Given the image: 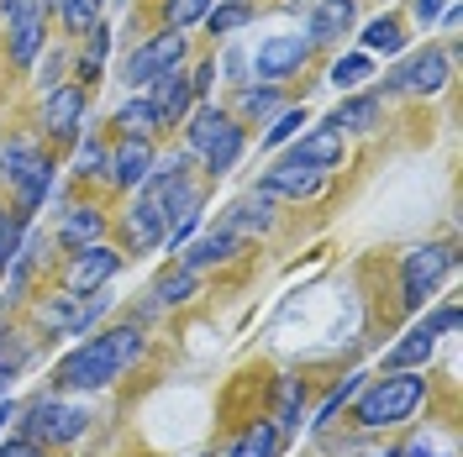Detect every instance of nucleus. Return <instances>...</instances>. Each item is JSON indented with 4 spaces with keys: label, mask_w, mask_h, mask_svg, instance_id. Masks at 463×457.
Instances as JSON below:
<instances>
[{
    "label": "nucleus",
    "mask_w": 463,
    "mask_h": 457,
    "mask_svg": "<svg viewBox=\"0 0 463 457\" xmlns=\"http://www.w3.org/2000/svg\"><path fill=\"white\" fill-rule=\"evenodd\" d=\"M143 358V331L137 326H116L106 337H90L80 342L63 363L53 368V378L63 389H106L121 368H132Z\"/></svg>",
    "instance_id": "obj_1"
},
{
    "label": "nucleus",
    "mask_w": 463,
    "mask_h": 457,
    "mask_svg": "<svg viewBox=\"0 0 463 457\" xmlns=\"http://www.w3.org/2000/svg\"><path fill=\"white\" fill-rule=\"evenodd\" d=\"M427 400V378L411 368H395L390 378H374V384H364L358 389V410H353V421L358 426H395V421H405L416 405Z\"/></svg>",
    "instance_id": "obj_2"
},
{
    "label": "nucleus",
    "mask_w": 463,
    "mask_h": 457,
    "mask_svg": "<svg viewBox=\"0 0 463 457\" xmlns=\"http://www.w3.org/2000/svg\"><path fill=\"white\" fill-rule=\"evenodd\" d=\"M190 153H201L211 173H227L242 158V126L227 111L205 106V111L190 116Z\"/></svg>",
    "instance_id": "obj_3"
},
{
    "label": "nucleus",
    "mask_w": 463,
    "mask_h": 457,
    "mask_svg": "<svg viewBox=\"0 0 463 457\" xmlns=\"http://www.w3.org/2000/svg\"><path fill=\"white\" fill-rule=\"evenodd\" d=\"M90 426V410L80 405H63V400H37L27 405V415H22V431H27V442H48V447H63V442H74V436H85Z\"/></svg>",
    "instance_id": "obj_4"
},
{
    "label": "nucleus",
    "mask_w": 463,
    "mask_h": 457,
    "mask_svg": "<svg viewBox=\"0 0 463 457\" xmlns=\"http://www.w3.org/2000/svg\"><path fill=\"white\" fill-rule=\"evenodd\" d=\"M458 263L453 247H411L401 263V289H405V305L411 311H421L427 300L437 294V284L448 279V268Z\"/></svg>",
    "instance_id": "obj_5"
},
{
    "label": "nucleus",
    "mask_w": 463,
    "mask_h": 457,
    "mask_svg": "<svg viewBox=\"0 0 463 457\" xmlns=\"http://www.w3.org/2000/svg\"><path fill=\"white\" fill-rule=\"evenodd\" d=\"M0 179L16 190L22 210H37L43 195H48V184H53V169H48V158H37L32 147H5V153H0Z\"/></svg>",
    "instance_id": "obj_6"
},
{
    "label": "nucleus",
    "mask_w": 463,
    "mask_h": 457,
    "mask_svg": "<svg viewBox=\"0 0 463 457\" xmlns=\"http://www.w3.org/2000/svg\"><path fill=\"white\" fill-rule=\"evenodd\" d=\"M442 85H448V53L442 48H421V53H411L405 63H395L384 74L390 95H437Z\"/></svg>",
    "instance_id": "obj_7"
},
{
    "label": "nucleus",
    "mask_w": 463,
    "mask_h": 457,
    "mask_svg": "<svg viewBox=\"0 0 463 457\" xmlns=\"http://www.w3.org/2000/svg\"><path fill=\"white\" fill-rule=\"evenodd\" d=\"M116 268H121V257H116L106 242L74 247L69 268H63V289H74V294H100V289L116 279Z\"/></svg>",
    "instance_id": "obj_8"
},
{
    "label": "nucleus",
    "mask_w": 463,
    "mask_h": 457,
    "mask_svg": "<svg viewBox=\"0 0 463 457\" xmlns=\"http://www.w3.org/2000/svg\"><path fill=\"white\" fill-rule=\"evenodd\" d=\"M179 58H184V37H179V27L147 37L143 48L127 58V85H147V79L169 74V69H179Z\"/></svg>",
    "instance_id": "obj_9"
},
{
    "label": "nucleus",
    "mask_w": 463,
    "mask_h": 457,
    "mask_svg": "<svg viewBox=\"0 0 463 457\" xmlns=\"http://www.w3.org/2000/svg\"><path fill=\"white\" fill-rule=\"evenodd\" d=\"M321 179H326V169H311V163L279 158L274 169L263 173L259 195H269V201H311V195L321 190Z\"/></svg>",
    "instance_id": "obj_10"
},
{
    "label": "nucleus",
    "mask_w": 463,
    "mask_h": 457,
    "mask_svg": "<svg viewBox=\"0 0 463 457\" xmlns=\"http://www.w3.org/2000/svg\"><path fill=\"white\" fill-rule=\"evenodd\" d=\"M100 311H106V294H100V300H85V294L63 289V294H53V300L43 305V326H48L53 337H80V331H90V321Z\"/></svg>",
    "instance_id": "obj_11"
},
{
    "label": "nucleus",
    "mask_w": 463,
    "mask_h": 457,
    "mask_svg": "<svg viewBox=\"0 0 463 457\" xmlns=\"http://www.w3.org/2000/svg\"><path fill=\"white\" fill-rule=\"evenodd\" d=\"M306 58H311V42L306 37H269L259 48V58H253V69H259V79H285Z\"/></svg>",
    "instance_id": "obj_12"
},
{
    "label": "nucleus",
    "mask_w": 463,
    "mask_h": 457,
    "mask_svg": "<svg viewBox=\"0 0 463 457\" xmlns=\"http://www.w3.org/2000/svg\"><path fill=\"white\" fill-rule=\"evenodd\" d=\"M147 85H153V89H147V106L158 111V121H164V126H174L179 116L190 111V100H195V89H190V79H184L179 69L158 74V79H147Z\"/></svg>",
    "instance_id": "obj_13"
},
{
    "label": "nucleus",
    "mask_w": 463,
    "mask_h": 457,
    "mask_svg": "<svg viewBox=\"0 0 463 457\" xmlns=\"http://www.w3.org/2000/svg\"><path fill=\"white\" fill-rule=\"evenodd\" d=\"M80 116H85V89L80 85H53L48 106H43V126L53 137H74L80 132Z\"/></svg>",
    "instance_id": "obj_14"
},
{
    "label": "nucleus",
    "mask_w": 463,
    "mask_h": 457,
    "mask_svg": "<svg viewBox=\"0 0 463 457\" xmlns=\"http://www.w3.org/2000/svg\"><path fill=\"white\" fill-rule=\"evenodd\" d=\"M353 16H358L353 0H317V5H311V22H306V42H311V48H317V42H337V37L353 27Z\"/></svg>",
    "instance_id": "obj_15"
},
{
    "label": "nucleus",
    "mask_w": 463,
    "mask_h": 457,
    "mask_svg": "<svg viewBox=\"0 0 463 457\" xmlns=\"http://www.w3.org/2000/svg\"><path fill=\"white\" fill-rule=\"evenodd\" d=\"M147 173H153V143L147 137H127L111 153V179L121 190H132V184H143Z\"/></svg>",
    "instance_id": "obj_16"
},
{
    "label": "nucleus",
    "mask_w": 463,
    "mask_h": 457,
    "mask_svg": "<svg viewBox=\"0 0 463 457\" xmlns=\"http://www.w3.org/2000/svg\"><path fill=\"white\" fill-rule=\"evenodd\" d=\"M295 163H311V169H337L343 163V132L337 126H317V132H306L295 153H289Z\"/></svg>",
    "instance_id": "obj_17"
},
{
    "label": "nucleus",
    "mask_w": 463,
    "mask_h": 457,
    "mask_svg": "<svg viewBox=\"0 0 463 457\" xmlns=\"http://www.w3.org/2000/svg\"><path fill=\"white\" fill-rule=\"evenodd\" d=\"M222 227L232 237H259V231L274 227V216H269V195H242V201L227 205V216H222Z\"/></svg>",
    "instance_id": "obj_18"
},
{
    "label": "nucleus",
    "mask_w": 463,
    "mask_h": 457,
    "mask_svg": "<svg viewBox=\"0 0 463 457\" xmlns=\"http://www.w3.org/2000/svg\"><path fill=\"white\" fill-rule=\"evenodd\" d=\"M237 247H242V237H232L227 227L201 231V237L190 242V253H184V268H205V263H227V257H237Z\"/></svg>",
    "instance_id": "obj_19"
},
{
    "label": "nucleus",
    "mask_w": 463,
    "mask_h": 457,
    "mask_svg": "<svg viewBox=\"0 0 463 457\" xmlns=\"http://www.w3.org/2000/svg\"><path fill=\"white\" fill-rule=\"evenodd\" d=\"M326 126H337V132H374L379 126V95H347L343 106L332 111Z\"/></svg>",
    "instance_id": "obj_20"
},
{
    "label": "nucleus",
    "mask_w": 463,
    "mask_h": 457,
    "mask_svg": "<svg viewBox=\"0 0 463 457\" xmlns=\"http://www.w3.org/2000/svg\"><path fill=\"white\" fill-rule=\"evenodd\" d=\"M100 231H106L100 210H85V205H74V210L58 221V242H63V247H90V242H100Z\"/></svg>",
    "instance_id": "obj_21"
},
{
    "label": "nucleus",
    "mask_w": 463,
    "mask_h": 457,
    "mask_svg": "<svg viewBox=\"0 0 463 457\" xmlns=\"http://www.w3.org/2000/svg\"><path fill=\"white\" fill-rule=\"evenodd\" d=\"M279 447H285V431L274 426V421H259V426H248L232 442L227 457H279Z\"/></svg>",
    "instance_id": "obj_22"
},
{
    "label": "nucleus",
    "mask_w": 463,
    "mask_h": 457,
    "mask_svg": "<svg viewBox=\"0 0 463 457\" xmlns=\"http://www.w3.org/2000/svg\"><path fill=\"white\" fill-rule=\"evenodd\" d=\"M43 37H48V22H43V16L11 22V58H16L22 69H32V63H37V53H43Z\"/></svg>",
    "instance_id": "obj_23"
},
{
    "label": "nucleus",
    "mask_w": 463,
    "mask_h": 457,
    "mask_svg": "<svg viewBox=\"0 0 463 457\" xmlns=\"http://www.w3.org/2000/svg\"><path fill=\"white\" fill-rule=\"evenodd\" d=\"M116 126H121L127 137H153V132H158L164 121H158V111L147 106V95H143V100H127V106L116 111Z\"/></svg>",
    "instance_id": "obj_24"
},
{
    "label": "nucleus",
    "mask_w": 463,
    "mask_h": 457,
    "mask_svg": "<svg viewBox=\"0 0 463 457\" xmlns=\"http://www.w3.org/2000/svg\"><path fill=\"white\" fill-rule=\"evenodd\" d=\"M401 48H405V32L395 16H379V22L364 27V53H401Z\"/></svg>",
    "instance_id": "obj_25"
},
{
    "label": "nucleus",
    "mask_w": 463,
    "mask_h": 457,
    "mask_svg": "<svg viewBox=\"0 0 463 457\" xmlns=\"http://www.w3.org/2000/svg\"><path fill=\"white\" fill-rule=\"evenodd\" d=\"M300 410H306V384L300 378H279V431H300Z\"/></svg>",
    "instance_id": "obj_26"
},
{
    "label": "nucleus",
    "mask_w": 463,
    "mask_h": 457,
    "mask_svg": "<svg viewBox=\"0 0 463 457\" xmlns=\"http://www.w3.org/2000/svg\"><path fill=\"white\" fill-rule=\"evenodd\" d=\"M248 22H253V5H248V0H227V5H211V11H205V27L216 32V37L248 27Z\"/></svg>",
    "instance_id": "obj_27"
},
{
    "label": "nucleus",
    "mask_w": 463,
    "mask_h": 457,
    "mask_svg": "<svg viewBox=\"0 0 463 457\" xmlns=\"http://www.w3.org/2000/svg\"><path fill=\"white\" fill-rule=\"evenodd\" d=\"M58 5H63V27L74 32V37H85V32L100 22V5H106V0H58Z\"/></svg>",
    "instance_id": "obj_28"
},
{
    "label": "nucleus",
    "mask_w": 463,
    "mask_h": 457,
    "mask_svg": "<svg viewBox=\"0 0 463 457\" xmlns=\"http://www.w3.org/2000/svg\"><path fill=\"white\" fill-rule=\"evenodd\" d=\"M374 74V58L369 53H343L337 63H332V85L343 89V85H364Z\"/></svg>",
    "instance_id": "obj_29"
},
{
    "label": "nucleus",
    "mask_w": 463,
    "mask_h": 457,
    "mask_svg": "<svg viewBox=\"0 0 463 457\" xmlns=\"http://www.w3.org/2000/svg\"><path fill=\"white\" fill-rule=\"evenodd\" d=\"M158 305H184L190 294H195V268H179V274H169V279H158Z\"/></svg>",
    "instance_id": "obj_30"
},
{
    "label": "nucleus",
    "mask_w": 463,
    "mask_h": 457,
    "mask_svg": "<svg viewBox=\"0 0 463 457\" xmlns=\"http://www.w3.org/2000/svg\"><path fill=\"white\" fill-rule=\"evenodd\" d=\"M106 48H111V32L95 22V27H90V48L80 53V74H85V79H95V74H100V63H106Z\"/></svg>",
    "instance_id": "obj_31"
},
{
    "label": "nucleus",
    "mask_w": 463,
    "mask_h": 457,
    "mask_svg": "<svg viewBox=\"0 0 463 457\" xmlns=\"http://www.w3.org/2000/svg\"><path fill=\"white\" fill-rule=\"evenodd\" d=\"M205 11H211V0H164V16H169V27L205 22Z\"/></svg>",
    "instance_id": "obj_32"
},
{
    "label": "nucleus",
    "mask_w": 463,
    "mask_h": 457,
    "mask_svg": "<svg viewBox=\"0 0 463 457\" xmlns=\"http://www.w3.org/2000/svg\"><path fill=\"white\" fill-rule=\"evenodd\" d=\"M300 126H306V111H279V121H274V126L263 132V147H279V143H289V137H295Z\"/></svg>",
    "instance_id": "obj_33"
},
{
    "label": "nucleus",
    "mask_w": 463,
    "mask_h": 457,
    "mask_svg": "<svg viewBox=\"0 0 463 457\" xmlns=\"http://www.w3.org/2000/svg\"><path fill=\"white\" fill-rule=\"evenodd\" d=\"M80 173H85V179H106V173H111V153L100 143H85L80 147Z\"/></svg>",
    "instance_id": "obj_34"
},
{
    "label": "nucleus",
    "mask_w": 463,
    "mask_h": 457,
    "mask_svg": "<svg viewBox=\"0 0 463 457\" xmlns=\"http://www.w3.org/2000/svg\"><path fill=\"white\" fill-rule=\"evenodd\" d=\"M16 247H22V237H16V221H11V210L0 205V274L11 268V257H16Z\"/></svg>",
    "instance_id": "obj_35"
},
{
    "label": "nucleus",
    "mask_w": 463,
    "mask_h": 457,
    "mask_svg": "<svg viewBox=\"0 0 463 457\" xmlns=\"http://www.w3.org/2000/svg\"><path fill=\"white\" fill-rule=\"evenodd\" d=\"M358 389H364V373H358V378H347L343 389H337V395H332V400L321 405V421H317V426H326V421H332V415H337V410H343V405L353 400V395H358Z\"/></svg>",
    "instance_id": "obj_36"
},
{
    "label": "nucleus",
    "mask_w": 463,
    "mask_h": 457,
    "mask_svg": "<svg viewBox=\"0 0 463 457\" xmlns=\"http://www.w3.org/2000/svg\"><path fill=\"white\" fill-rule=\"evenodd\" d=\"M43 5H48V0H0L5 27H11V22H27V16H43Z\"/></svg>",
    "instance_id": "obj_37"
},
{
    "label": "nucleus",
    "mask_w": 463,
    "mask_h": 457,
    "mask_svg": "<svg viewBox=\"0 0 463 457\" xmlns=\"http://www.w3.org/2000/svg\"><path fill=\"white\" fill-rule=\"evenodd\" d=\"M274 106H279V100H274V89H242V111H248V116H269Z\"/></svg>",
    "instance_id": "obj_38"
},
{
    "label": "nucleus",
    "mask_w": 463,
    "mask_h": 457,
    "mask_svg": "<svg viewBox=\"0 0 463 457\" xmlns=\"http://www.w3.org/2000/svg\"><path fill=\"white\" fill-rule=\"evenodd\" d=\"M448 5H458V0H416V22L421 27H432V22H442V11Z\"/></svg>",
    "instance_id": "obj_39"
},
{
    "label": "nucleus",
    "mask_w": 463,
    "mask_h": 457,
    "mask_svg": "<svg viewBox=\"0 0 463 457\" xmlns=\"http://www.w3.org/2000/svg\"><path fill=\"white\" fill-rule=\"evenodd\" d=\"M0 457H43V447L27 436H11V442H0Z\"/></svg>",
    "instance_id": "obj_40"
},
{
    "label": "nucleus",
    "mask_w": 463,
    "mask_h": 457,
    "mask_svg": "<svg viewBox=\"0 0 463 457\" xmlns=\"http://www.w3.org/2000/svg\"><path fill=\"white\" fill-rule=\"evenodd\" d=\"M16 368H22V358H5V352H0V395H5V384L16 378Z\"/></svg>",
    "instance_id": "obj_41"
},
{
    "label": "nucleus",
    "mask_w": 463,
    "mask_h": 457,
    "mask_svg": "<svg viewBox=\"0 0 463 457\" xmlns=\"http://www.w3.org/2000/svg\"><path fill=\"white\" fill-rule=\"evenodd\" d=\"M11 415H16V405H11V400H0V426H5Z\"/></svg>",
    "instance_id": "obj_42"
},
{
    "label": "nucleus",
    "mask_w": 463,
    "mask_h": 457,
    "mask_svg": "<svg viewBox=\"0 0 463 457\" xmlns=\"http://www.w3.org/2000/svg\"><path fill=\"white\" fill-rule=\"evenodd\" d=\"M295 5H300V0H295Z\"/></svg>",
    "instance_id": "obj_43"
}]
</instances>
